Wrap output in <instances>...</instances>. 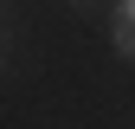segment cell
I'll return each instance as SVG.
<instances>
[{
  "instance_id": "7a4b0ae2",
  "label": "cell",
  "mask_w": 135,
  "mask_h": 129,
  "mask_svg": "<svg viewBox=\"0 0 135 129\" xmlns=\"http://www.w3.org/2000/svg\"><path fill=\"white\" fill-rule=\"evenodd\" d=\"M71 7H97V0H71Z\"/></svg>"
},
{
  "instance_id": "6da1fadb",
  "label": "cell",
  "mask_w": 135,
  "mask_h": 129,
  "mask_svg": "<svg viewBox=\"0 0 135 129\" xmlns=\"http://www.w3.org/2000/svg\"><path fill=\"white\" fill-rule=\"evenodd\" d=\"M109 45H116V58L135 64V0H116V26H109Z\"/></svg>"
}]
</instances>
